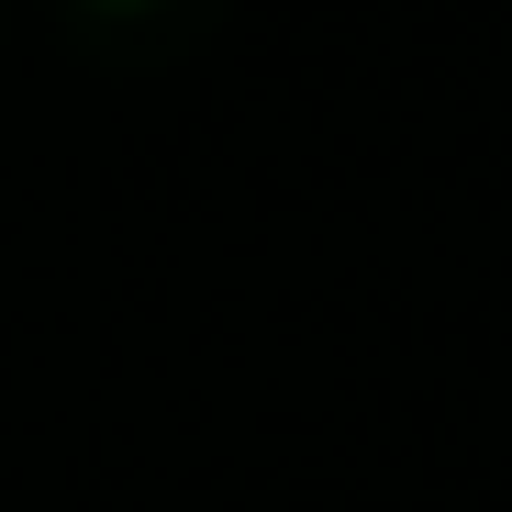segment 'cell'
Listing matches in <instances>:
<instances>
[{
	"label": "cell",
	"instance_id": "cell-1",
	"mask_svg": "<svg viewBox=\"0 0 512 512\" xmlns=\"http://www.w3.org/2000/svg\"><path fill=\"white\" fill-rule=\"evenodd\" d=\"M223 0H67V23L78 45H90L101 67H167V56H190L212 34Z\"/></svg>",
	"mask_w": 512,
	"mask_h": 512
},
{
	"label": "cell",
	"instance_id": "cell-2",
	"mask_svg": "<svg viewBox=\"0 0 512 512\" xmlns=\"http://www.w3.org/2000/svg\"><path fill=\"white\" fill-rule=\"evenodd\" d=\"M0 12H12V0H0Z\"/></svg>",
	"mask_w": 512,
	"mask_h": 512
}]
</instances>
